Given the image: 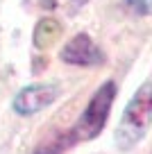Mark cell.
<instances>
[{
    "label": "cell",
    "mask_w": 152,
    "mask_h": 154,
    "mask_svg": "<svg viewBox=\"0 0 152 154\" xmlns=\"http://www.w3.org/2000/svg\"><path fill=\"white\" fill-rule=\"evenodd\" d=\"M114 97H116V84L107 82L95 91V95L91 97L89 106L84 109L82 118L77 120V125L73 127V131H68L66 138L62 140L59 145L55 147H48V149H39L36 154H59L62 149L73 147V145L82 143V140H93L95 136L102 131L107 122V116L111 111V104H114Z\"/></svg>",
    "instance_id": "1"
},
{
    "label": "cell",
    "mask_w": 152,
    "mask_h": 154,
    "mask_svg": "<svg viewBox=\"0 0 152 154\" xmlns=\"http://www.w3.org/2000/svg\"><path fill=\"white\" fill-rule=\"evenodd\" d=\"M152 122V84H143L134 97L129 100L123 113L118 129H116V145L120 149H129L143 138Z\"/></svg>",
    "instance_id": "2"
},
{
    "label": "cell",
    "mask_w": 152,
    "mask_h": 154,
    "mask_svg": "<svg viewBox=\"0 0 152 154\" xmlns=\"http://www.w3.org/2000/svg\"><path fill=\"white\" fill-rule=\"evenodd\" d=\"M59 97V86L57 84H36V86H27L16 95L14 109L23 116L36 113V111L46 109L48 104H52Z\"/></svg>",
    "instance_id": "3"
},
{
    "label": "cell",
    "mask_w": 152,
    "mask_h": 154,
    "mask_svg": "<svg viewBox=\"0 0 152 154\" xmlns=\"http://www.w3.org/2000/svg\"><path fill=\"white\" fill-rule=\"evenodd\" d=\"M62 59L66 63H75V66H98V63H102L105 57L86 34H77L62 50Z\"/></svg>",
    "instance_id": "4"
},
{
    "label": "cell",
    "mask_w": 152,
    "mask_h": 154,
    "mask_svg": "<svg viewBox=\"0 0 152 154\" xmlns=\"http://www.w3.org/2000/svg\"><path fill=\"white\" fill-rule=\"evenodd\" d=\"M59 34H62V27H59L57 20L43 18L41 23L36 25V29H34V43H36L39 48H48V45H52L59 38Z\"/></svg>",
    "instance_id": "5"
},
{
    "label": "cell",
    "mask_w": 152,
    "mask_h": 154,
    "mask_svg": "<svg viewBox=\"0 0 152 154\" xmlns=\"http://www.w3.org/2000/svg\"><path fill=\"white\" fill-rule=\"evenodd\" d=\"M86 0H52V5L59 7V9L68 11V14H73V11H77L82 5H84Z\"/></svg>",
    "instance_id": "6"
},
{
    "label": "cell",
    "mask_w": 152,
    "mask_h": 154,
    "mask_svg": "<svg viewBox=\"0 0 152 154\" xmlns=\"http://www.w3.org/2000/svg\"><path fill=\"white\" fill-rule=\"evenodd\" d=\"M136 14H152V0H125Z\"/></svg>",
    "instance_id": "7"
}]
</instances>
